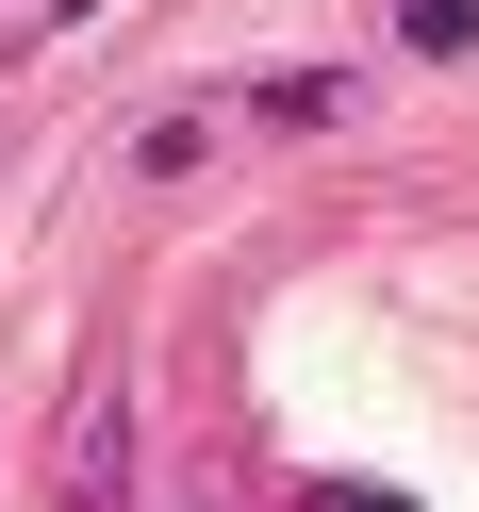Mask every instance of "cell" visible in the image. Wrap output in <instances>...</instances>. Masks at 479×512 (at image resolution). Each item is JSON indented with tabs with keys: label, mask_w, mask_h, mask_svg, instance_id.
Returning <instances> with one entry per match:
<instances>
[{
	"label": "cell",
	"mask_w": 479,
	"mask_h": 512,
	"mask_svg": "<svg viewBox=\"0 0 479 512\" xmlns=\"http://www.w3.org/2000/svg\"><path fill=\"white\" fill-rule=\"evenodd\" d=\"M116 496H133V397L83 380L67 430H50V512H116Z\"/></svg>",
	"instance_id": "obj_1"
},
{
	"label": "cell",
	"mask_w": 479,
	"mask_h": 512,
	"mask_svg": "<svg viewBox=\"0 0 479 512\" xmlns=\"http://www.w3.org/2000/svg\"><path fill=\"white\" fill-rule=\"evenodd\" d=\"M248 116H265V133H331V116H347V67H281V83H248Z\"/></svg>",
	"instance_id": "obj_2"
},
{
	"label": "cell",
	"mask_w": 479,
	"mask_h": 512,
	"mask_svg": "<svg viewBox=\"0 0 479 512\" xmlns=\"http://www.w3.org/2000/svg\"><path fill=\"white\" fill-rule=\"evenodd\" d=\"M397 50H430V67H463V50H479V17H463V0H397Z\"/></svg>",
	"instance_id": "obj_3"
},
{
	"label": "cell",
	"mask_w": 479,
	"mask_h": 512,
	"mask_svg": "<svg viewBox=\"0 0 479 512\" xmlns=\"http://www.w3.org/2000/svg\"><path fill=\"white\" fill-rule=\"evenodd\" d=\"M298 512H413V496H397V479H314Z\"/></svg>",
	"instance_id": "obj_4"
}]
</instances>
